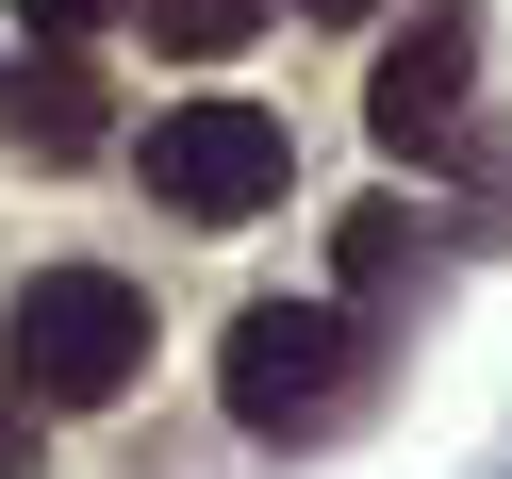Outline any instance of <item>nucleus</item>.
I'll return each mask as SVG.
<instances>
[{
  "instance_id": "f03ea898",
  "label": "nucleus",
  "mask_w": 512,
  "mask_h": 479,
  "mask_svg": "<svg viewBox=\"0 0 512 479\" xmlns=\"http://www.w3.org/2000/svg\"><path fill=\"white\" fill-rule=\"evenodd\" d=\"M347 397H364V331H347L331 298H248L232 314V430L314 446Z\"/></svg>"
},
{
  "instance_id": "1a4fd4ad",
  "label": "nucleus",
  "mask_w": 512,
  "mask_h": 479,
  "mask_svg": "<svg viewBox=\"0 0 512 479\" xmlns=\"http://www.w3.org/2000/svg\"><path fill=\"white\" fill-rule=\"evenodd\" d=\"M0 479H34V413H17V397H0Z\"/></svg>"
},
{
  "instance_id": "9d476101",
  "label": "nucleus",
  "mask_w": 512,
  "mask_h": 479,
  "mask_svg": "<svg viewBox=\"0 0 512 479\" xmlns=\"http://www.w3.org/2000/svg\"><path fill=\"white\" fill-rule=\"evenodd\" d=\"M314 17H380V0H314Z\"/></svg>"
},
{
  "instance_id": "f257e3e1",
  "label": "nucleus",
  "mask_w": 512,
  "mask_h": 479,
  "mask_svg": "<svg viewBox=\"0 0 512 479\" xmlns=\"http://www.w3.org/2000/svg\"><path fill=\"white\" fill-rule=\"evenodd\" d=\"M133 364H149V281L34 265L0 298V397L17 413H100V397H133Z\"/></svg>"
},
{
  "instance_id": "6e6552de",
  "label": "nucleus",
  "mask_w": 512,
  "mask_h": 479,
  "mask_svg": "<svg viewBox=\"0 0 512 479\" xmlns=\"http://www.w3.org/2000/svg\"><path fill=\"white\" fill-rule=\"evenodd\" d=\"M17 17H34L50 50H83V34H100V17H116V0H17Z\"/></svg>"
},
{
  "instance_id": "39448f33",
  "label": "nucleus",
  "mask_w": 512,
  "mask_h": 479,
  "mask_svg": "<svg viewBox=\"0 0 512 479\" xmlns=\"http://www.w3.org/2000/svg\"><path fill=\"white\" fill-rule=\"evenodd\" d=\"M0 133L34 149V166H83V149L116 133V116H100V67H83V50H50V67H0Z\"/></svg>"
},
{
  "instance_id": "7ed1b4c3",
  "label": "nucleus",
  "mask_w": 512,
  "mask_h": 479,
  "mask_svg": "<svg viewBox=\"0 0 512 479\" xmlns=\"http://www.w3.org/2000/svg\"><path fill=\"white\" fill-rule=\"evenodd\" d=\"M281 166H298V149H281L265 100H166V116H149V199L199 215V232H215V215H265Z\"/></svg>"
},
{
  "instance_id": "423d86ee",
  "label": "nucleus",
  "mask_w": 512,
  "mask_h": 479,
  "mask_svg": "<svg viewBox=\"0 0 512 479\" xmlns=\"http://www.w3.org/2000/svg\"><path fill=\"white\" fill-rule=\"evenodd\" d=\"M149 34H166L182 67H215V50H248V34H265V0H149Z\"/></svg>"
},
{
  "instance_id": "0eeeda50",
  "label": "nucleus",
  "mask_w": 512,
  "mask_h": 479,
  "mask_svg": "<svg viewBox=\"0 0 512 479\" xmlns=\"http://www.w3.org/2000/svg\"><path fill=\"white\" fill-rule=\"evenodd\" d=\"M397 265H413V215L364 199V215H347V281H397Z\"/></svg>"
},
{
  "instance_id": "20e7f679",
  "label": "nucleus",
  "mask_w": 512,
  "mask_h": 479,
  "mask_svg": "<svg viewBox=\"0 0 512 479\" xmlns=\"http://www.w3.org/2000/svg\"><path fill=\"white\" fill-rule=\"evenodd\" d=\"M364 133L397 149V166H446V149H479V17H463V0H430V17L380 50Z\"/></svg>"
}]
</instances>
